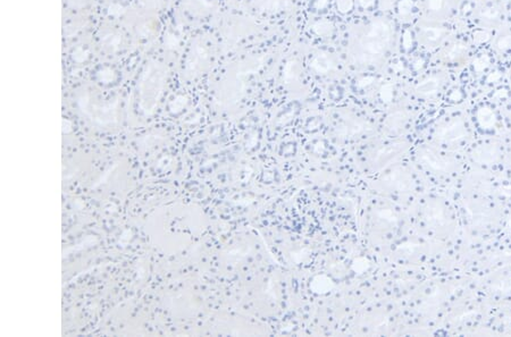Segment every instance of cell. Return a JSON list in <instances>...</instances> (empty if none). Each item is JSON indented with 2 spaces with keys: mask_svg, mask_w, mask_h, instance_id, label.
Listing matches in <instances>:
<instances>
[{
  "mask_svg": "<svg viewBox=\"0 0 511 337\" xmlns=\"http://www.w3.org/2000/svg\"><path fill=\"white\" fill-rule=\"evenodd\" d=\"M392 42V27L388 20L378 19L366 27L357 41L354 56L360 64H373L387 54Z\"/></svg>",
  "mask_w": 511,
  "mask_h": 337,
  "instance_id": "cell-1",
  "label": "cell"
},
{
  "mask_svg": "<svg viewBox=\"0 0 511 337\" xmlns=\"http://www.w3.org/2000/svg\"><path fill=\"white\" fill-rule=\"evenodd\" d=\"M334 61L327 54H318L311 60V66L317 72H327L333 67Z\"/></svg>",
  "mask_w": 511,
  "mask_h": 337,
  "instance_id": "cell-2",
  "label": "cell"
},
{
  "mask_svg": "<svg viewBox=\"0 0 511 337\" xmlns=\"http://www.w3.org/2000/svg\"><path fill=\"white\" fill-rule=\"evenodd\" d=\"M422 36L427 43H436L443 38L444 31L441 27L426 26L422 31Z\"/></svg>",
  "mask_w": 511,
  "mask_h": 337,
  "instance_id": "cell-3",
  "label": "cell"
},
{
  "mask_svg": "<svg viewBox=\"0 0 511 337\" xmlns=\"http://www.w3.org/2000/svg\"><path fill=\"white\" fill-rule=\"evenodd\" d=\"M466 53H467V47L461 43H455L448 48L446 54H444V57H446V60L448 61H455L464 56Z\"/></svg>",
  "mask_w": 511,
  "mask_h": 337,
  "instance_id": "cell-4",
  "label": "cell"
},
{
  "mask_svg": "<svg viewBox=\"0 0 511 337\" xmlns=\"http://www.w3.org/2000/svg\"><path fill=\"white\" fill-rule=\"evenodd\" d=\"M490 64V58L488 55H482V56L477 57L474 60V68L476 69L477 72H482L484 71V69L488 67Z\"/></svg>",
  "mask_w": 511,
  "mask_h": 337,
  "instance_id": "cell-5",
  "label": "cell"
},
{
  "mask_svg": "<svg viewBox=\"0 0 511 337\" xmlns=\"http://www.w3.org/2000/svg\"><path fill=\"white\" fill-rule=\"evenodd\" d=\"M500 15L499 9L496 7H486V8L482 12V16L485 17L486 20H496Z\"/></svg>",
  "mask_w": 511,
  "mask_h": 337,
  "instance_id": "cell-6",
  "label": "cell"
},
{
  "mask_svg": "<svg viewBox=\"0 0 511 337\" xmlns=\"http://www.w3.org/2000/svg\"><path fill=\"white\" fill-rule=\"evenodd\" d=\"M496 46H498L500 50L511 49V34L500 38L498 42H496Z\"/></svg>",
  "mask_w": 511,
  "mask_h": 337,
  "instance_id": "cell-7",
  "label": "cell"
},
{
  "mask_svg": "<svg viewBox=\"0 0 511 337\" xmlns=\"http://www.w3.org/2000/svg\"><path fill=\"white\" fill-rule=\"evenodd\" d=\"M446 0H427V5L432 12H440L443 9Z\"/></svg>",
  "mask_w": 511,
  "mask_h": 337,
  "instance_id": "cell-8",
  "label": "cell"
},
{
  "mask_svg": "<svg viewBox=\"0 0 511 337\" xmlns=\"http://www.w3.org/2000/svg\"><path fill=\"white\" fill-rule=\"evenodd\" d=\"M412 9V1L411 0H402L400 2L399 6V12L401 15H408Z\"/></svg>",
  "mask_w": 511,
  "mask_h": 337,
  "instance_id": "cell-9",
  "label": "cell"
},
{
  "mask_svg": "<svg viewBox=\"0 0 511 337\" xmlns=\"http://www.w3.org/2000/svg\"><path fill=\"white\" fill-rule=\"evenodd\" d=\"M490 39V34L488 32H484V31H478V32H476L474 34V40L476 41V42H479V43H483L485 42V41H488Z\"/></svg>",
  "mask_w": 511,
  "mask_h": 337,
  "instance_id": "cell-10",
  "label": "cell"
},
{
  "mask_svg": "<svg viewBox=\"0 0 511 337\" xmlns=\"http://www.w3.org/2000/svg\"><path fill=\"white\" fill-rule=\"evenodd\" d=\"M338 5L342 12H347L352 6V0H338Z\"/></svg>",
  "mask_w": 511,
  "mask_h": 337,
  "instance_id": "cell-11",
  "label": "cell"
}]
</instances>
